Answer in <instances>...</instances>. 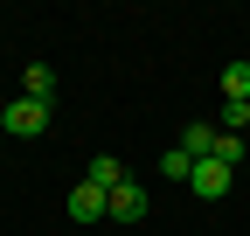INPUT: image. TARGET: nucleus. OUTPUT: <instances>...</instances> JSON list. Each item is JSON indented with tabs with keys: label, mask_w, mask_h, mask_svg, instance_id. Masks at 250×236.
Here are the masks:
<instances>
[{
	"label": "nucleus",
	"mask_w": 250,
	"mask_h": 236,
	"mask_svg": "<svg viewBox=\"0 0 250 236\" xmlns=\"http://www.w3.org/2000/svg\"><path fill=\"white\" fill-rule=\"evenodd\" d=\"M49 118H56V111H49L42 98H14L7 111H0V125H7L14 139H42V132H49Z\"/></svg>",
	"instance_id": "obj_1"
},
{
	"label": "nucleus",
	"mask_w": 250,
	"mask_h": 236,
	"mask_svg": "<svg viewBox=\"0 0 250 236\" xmlns=\"http://www.w3.org/2000/svg\"><path fill=\"white\" fill-rule=\"evenodd\" d=\"M188 188H195L202 201H223V195L236 188V167H223V160H195V174H188Z\"/></svg>",
	"instance_id": "obj_2"
},
{
	"label": "nucleus",
	"mask_w": 250,
	"mask_h": 236,
	"mask_svg": "<svg viewBox=\"0 0 250 236\" xmlns=\"http://www.w3.org/2000/svg\"><path fill=\"white\" fill-rule=\"evenodd\" d=\"M146 181H132V174H125V181L111 188V222H146Z\"/></svg>",
	"instance_id": "obj_3"
},
{
	"label": "nucleus",
	"mask_w": 250,
	"mask_h": 236,
	"mask_svg": "<svg viewBox=\"0 0 250 236\" xmlns=\"http://www.w3.org/2000/svg\"><path fill=\"white\" fill-rule=\"evenodd\" d=\"M62 209H70V222H98V216H111V195L104 188H70V201H62Z\"/></svg>",
	"instance_id": "obj_4"
},
{
	"label": "nucleus",
	"mask_w": 250,
	"mask_h": 236,
	"mask_svg": "<svg viewBox=\"0 0 250 236\" xmlns=\"http://www.w3.org/2000/svg\"><path fill=\"white\" fill-rule=\"evenodd\" d=\"M215 139H223V125H208V118H195V125H181V139H174V146H181L188 160H208V153H215Z\"/></svg>",
	"instance_id": "obj_5"
},
{
	"label": "nucleus",
	"mask_w": 250,
	"mask_h": 236,
	"mask_svg": "<svg viewBox=\"0 0 250 236\" xmlns=\"http://www.w3.org/2000/svg\"><path fill=\"white\" fill-rule=\"evenodd\" d=\"M21 98L56 104V70H49V63H28V70H21Z\"/></svg>",
	"instance_id": "obj_6"
},
{
	"label": "nucleus",
	"mask_w": 250,
	"mask_h": 236,
	"mask_svg": "<svg viewBox=\"0 0 250 236\" xmlns=\"http://www.w3.org/2000/svg\"><path fill=\"white\" fill-rule=\"evenodd\" d=\"M215 83H223V104H250V63H229Z\"/></svg>",
	"instance_id": "obj_7"
},
{
	"label": "nucleus",
	"mask_w": 250,
	"mask_h": 236,
	"mask_svg": "<svg viewBox=\"0 0 250 236\" xmlns=\"http://www.w3.org/2000/svg\"><path fill=\"white\" fill-rule=\"evenodd\" d=\"M83 181H90V188H104V195H111V188L125 181V167H118L111 153H98V160H90V174H83Z\"/></svg>",
	"instance_id": "obj_8"
},
{
	"label": "nucleus",
	"mask_w": 250,
	"mask_h": 236,
	"mask_svg": "<svg viewBox=\"0 0 250 236\" xmlns=\"http://www.w3.org/2000/svg\"><path fill=\"white\" fill-rule=\"evenodd\" d=\"M160 174H167V181H188V174H195V160H188L181 146H167V153H160Z\"/></svg>",
	"instance_id": "obj_9"
},
{
	"label": "nucleus",
	"mask_w": 250,
	"mask_h": 236,
	"mask_svg": "<svg viewBox=\"0 0 250 236\" xmlns=\"http://www.w3.org/2000/svg\"><path fill=\"white\" fill-rule=\"evenodd\" d=\"M208 160H223V167H243V139L236 132H223V139H215V153Z\"/></svg>",
	"instance_id": "obj_10"
},
{
	"label": "nucleus",
	"mask_w": 250,
	"mask_h": 236,
	"mask_svg": "<svg viewBox=\"0 0 250 236\" xmlns=\"http://www.w3.org/2000/svg\"><path fill=\"white\" fill-rule=\"evenodd\" d=\"M250 125V104H223V132H243Z\"/></svg>",
	"instance_id": "obj_11"
}]
</instances>
